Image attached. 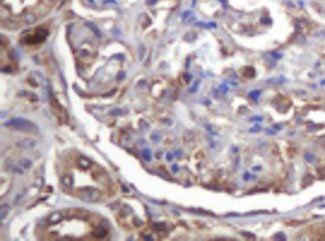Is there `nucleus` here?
<instances>
[{
    "label": "nucleus",
    "instance_id": "nucleus-5",
    "mask_svg": "<svg viewBox=\"0 0 325 241\" xmlns=\"http://www.w3.org/2000/svg\"><path fill=\"white\" fill-rule=\"evenodd\" d=\"M62 219V213L61 212H55L49 217V221L52 223H57Z\"/></svg>",
    "mask_w": 325,
    "mask_h": 241
},
{
    "label": "nucleus",
    "instance_id": "nucleus-6",
    "mask_svg": "<svg viewBox=\"0 0 325 241\" xmlns=\"http://www.w3.org/2000/svg\"><path fill=\"white\" fill-rule=\"evenodd\" d=\"M78 164L82 168H87V167H89L90 165H91V162H90L89 160H87V159L84 158V157H80L78 159Z\"/></svg>",
    "mask_w": 325,
    "mask_h": 241
},
{
    "label": "nucleus",
    "instance_id": "nucleus-7",
    "mask_svg": "<svg viewBox=\"0 0 325 241\" xmlns=\"http://www.w3.org/2000/svg\"><path fill=\"white\" fill-rule=\"evenodd\" d=\"M62 183H63V185L65 186H71L73 184V179L72 177L70 176H64L63 178H62Z\"/></svg>",
    "mask_w": 325,
    "mask_h": 241
},
{
    "label": "nucleus",
    "instance_id": "nucleus-1",
    "mask_svg": "<svg viewBox=\"0 0 325 241\" xmlns=\"http://www.w3.org/2000/svg\"><path fill=\"white\" fill-rule=\"evenodd\" d=\"M4 126L10 127L18 131L22 132H28V133H36L38 131V127L34 123H32L29 120L23 119V118H16L9 120L8 122L4 124Z\"/></svg>",
    "mask_w": 325,
    "mask_h": 241
},
{
    "label": "nucleus",
    "instance_id": "nucleus-2",
    "mask_svg": "<svg viewBox=\"0 0 325 241\" xmlns=\"http://www.w3.org/2000/svg\"><path fill=\"white\" fill-rule=\"evenodd\" d=\"M78 196L80 199H82L84 201L87 202H95L98 201L101 197V193L100 191L93 189V188H85V189H81L78 191Z\"/></svg>",
    "mask_w": 325,
    "mask_h": 241
},
{
    "label": "nucleus",
    "instance_id": "nucleus-4",
    "mask_svg": "<svg viewBox=\"0 0 325 241\" xmlns=\"http://www.w3.org/2000/svg\"><path fill=\"white\" fill-rule=\"evenodd\" d=\"M19 166H20L23 170H27L32 166V162L30 160H28V159H22V160H20V162H19Z\"/></svg>",
    "mask_w": 325,
    "mask_h": 241
},
{
    "label": "nucleus",
    "instance_id": "nucleus-8",
    "mask_svg": "<svg viewBox=\"0 0 325 241\" xmlns=\"http://www.w3.org/2000/svg\"><path fill=\"white\" fill-rule=\"evenodd\" d=\"M142 156H143V157H144V159H145V160H147V161H149V160H150V159H151V155H150V151H149V150H148V149H144V150H143V152H142Z\"/></svg>",
    "mask_w": 325,
    "mask_h": 241
},
{
    "label": "nucleus",
    "instance_id": "nucleus-3",
    "mask_svg": "<svg viewBox=\"0 0 325 241\" xmlns=\"http://www.w3.org/2000/svg\"><path fill=\"white\" fill-rule=\"evenodd\" d=\"M36 145V142L33 140V139H24V140H22L18 143V146H21L23 148H32L34 147Z\"/></svg>",
    "mask_w": 325,
    "mask_h": 241
}]
</instances>
